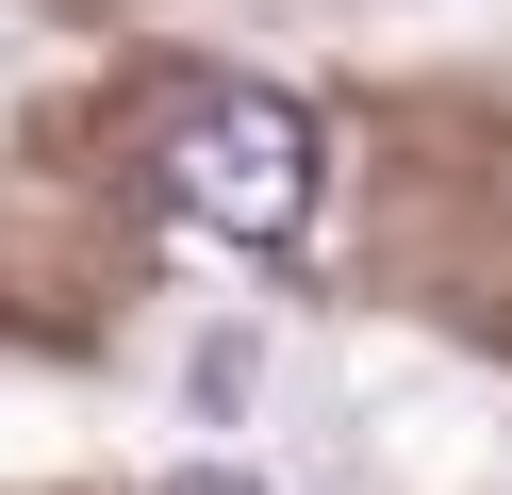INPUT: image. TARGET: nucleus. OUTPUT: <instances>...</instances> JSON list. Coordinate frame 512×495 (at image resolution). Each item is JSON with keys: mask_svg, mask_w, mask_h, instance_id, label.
<instances>
[{"mask_svg": "<svg viewBox=\"0 0 512 495\" xmlns=\"http://www.w3.org/2000/svg\"><path fill=\"white\" fill-rule=\"evenodd\" d=\"M314 99H281V83H199L182 99V132H166V182H182V215L199 231H232V248H298L314 231Z\"/></svg>", "mask_w": 512, "mask_h": 495, "instance_id": "obj_1", "label": "nucleus"}, {"mask_svg": "<svg viewBox=\"0 0 512 495\" xmlns=\"http://www.w3.org/2000/svg\"><path fill=\"white\" fill-rule=\"evenodd\" d=\"M182 495H248V479H232V462H199V479H182Z\"/></svg>", "mask_w": 512, "mask_h": 495, "instance_id": "obj_2", "label": "nucleus"}]
</instances>
